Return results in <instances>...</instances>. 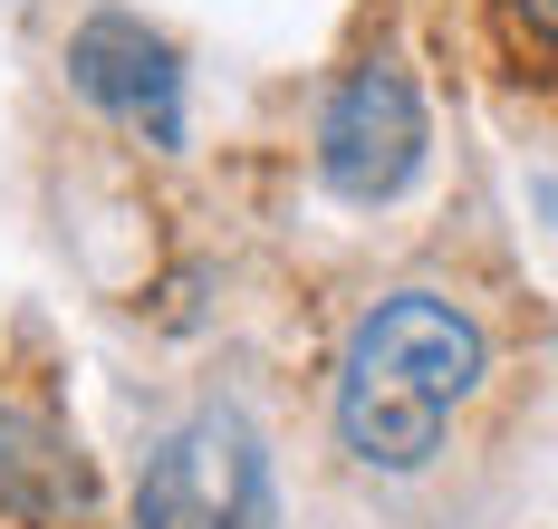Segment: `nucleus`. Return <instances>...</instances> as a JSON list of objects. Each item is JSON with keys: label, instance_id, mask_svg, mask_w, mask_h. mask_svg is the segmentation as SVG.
Listing matches in <instances>:
<instances>
[{"label": "nucleus", "instance_id": "nucleus-1", "mask_svg": "<svg viewBox=\"0 0 558 529\" xmlns=\"http://www.w3.org/2000/svg\"><path fill=\"white\" fill-rule=\"evenodd\" d=\"M482 385V328L434 290H395L337 356V443L366 471H424L452 405Z\"/></svg>", "mask_w": 558, "mask_h": 529}, {"label": "nucleus", "instance_id": "nucleus-2", "mask_svg": "<svg viewBox=\"0 0 558 529\" xmlns=\"http://www.w3.org/2000/svg\"><path fill=\"white\" fill-rule=\"evenodd\" d=\"M135 529H270V453L241 414H193L145 453Z\"/></svg>", "mask_w": 558, "mask_h": 529}, {"label": "nucleus", "instance_id": "nucleus-3", "mask_svg": "<svg viewBox=\"0 0 558 529\" xmlns=\"http://www.w3.org/2000/svg\"><path fill=\"white\" fill-rule=\"evenodd\" d=\"M424 164V97L395 59H366L318 116V174L347 202H395Z\"/></svg>", "mask_w": 558, "mask_h": 529}, {"label": "nucleus", "instance_id": "nucleus-4", "mask_svg": "<svg viewBox=\"0 0 558 529\" xmlns=\"http://www.w3.org/2000/svg\"><path fill=\"white\" fill-rule=\"evenodd\" d=\"M68 77H77L107 116L145 125L155 145H183V67H173V49L145 29V20L97 10V20L68 39Z\"/></svg>", "mask_w": 558, "mask_h": 529}, {"label": "nucleus", "instance_id": "nucleus-5", "mask_svg": "<svg viewBox=\"0 0 558 529\" xmlns=\"http://www.w3.org/2000/svg\"><path fill=\"white\" fill-rule=\"evenodd\" d=\"M501 29H510V49L558 59V0H501Z\"/></svg>", "mask_w": 558, "mask_h": 529}]
</instances>
